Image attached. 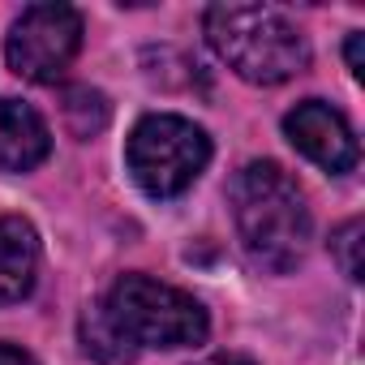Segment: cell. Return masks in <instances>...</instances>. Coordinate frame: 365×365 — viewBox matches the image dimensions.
I'll use <instances>...</instances> for the list:
<instances>
[{"mask_svg": "<svg viewBox=\"0 0 365 365\" xmlns=\"http://www.w3.org/2000/svg\"><path fill=\"white\" fill-rule=\"evenodd\" d=\"M232 220L245 254L267 271H292L309 250V207L279 163H250L232 180Z\"/></svg>", "mask_w": 365, "mask_h": 365, "instance_id": "cell-1", "label": "cell"}, {"mask_svg": "<svg viewBox=\"0 0 365 365\" xmlns=\"http://www.w3.org/2000/svg\"><path fill=\"white\" fill-rule=\"evenodd\" d=\"M207 39L220 61L254 86H275L309 65L305 35L271 5H211Z\"/></svg>", "mask_w": 365, "mask_h": 365, "instance_id": "cell-2", "label": "cell"}, {"mask_svg": "<svg viewBox=\"0 0 365 365\" xmlns=\"http://www.w3.org/2000/svg\"><path fill=\"white\" fill-rule=\"evenodd\" d=\"M116 335L138 348H190L207 339V309L172 284L150 275H120L103 301Z\"/></svg>", "mask_w": 365, "mask_h": 365, "instance_id": "cell-3", "label": "cell"}, {"mask_svg": "<svg viewBox=\"0 0 365 365\" xmlns=\"http://www.w3.org/2000/svg\"><path fill=\"white\" fill-rule=\"evenodd\" d=\"M133 180L150 198H176L202 176L211 159V138L185 116H142L125 146Z\"/></svg>", "mask_w": 365, "mask_h": 365, "instance_id": "cell-4", "label": "cell"}, {"mask_svg": "<svg viewBox=\"0 0 365 365\" xmlns=\"http://www.w3.org/2000/svg\"><path fill=\"white\" fill-rule=\"evenodd\" d=\"M82 48V18L69 5H31L9 31V69L26 82H56Z\"/></svg>", "mask_w": 365, "mask_h": 365, "instance_id": "cell-5", "label": "cell"}, {"mask_svg": "<svg viewBox=\"0 0 365 365\" xmlns=\"http://www.w3.org/2000/svg\"><path fill=\"white\" fill-rule=\"evenodd\" d=\"M284 133H288V142L305 155V159H314L322 172H352L356 168V138H352V129H348V120L331 108V103H322V99H305V103H297L288 116H284Z\"/></svg>", "mask_w": 365, "mask_h": 365, "instance_id": "cell-6", "label": "cell"}, {"mask_svg": "<svg viewBox=\"0 0 365 365\" xmlns=\"http://www.w3.org/2000/svg\"><path fill=\"white\" fill-rule=\"evenodd\" d=\"M52 150V133L43 116L22 99H0V168L31 172Z\"/></svg>", "mask_w": 365, "mask_h": 365, "instance_id": "cell-7", "label": "cell"}, {"mask_svg": "<svg viewBox=\"0 0 365 365\" xmlns=\"http://www.w3.org/2000/svg\"><path fill=\"white\" fill-rule=\"evenodd\" d=\"M39 237L26 220L0 215V305H14L35 288Z\"/></svg>", "mask_w": 365, "mask_h": 365, "instance_id": "cell-8", "label": "cell"}, {"mask_svg": "<svg viewBox=\"0 0 365 365\" xmlns=\"http://www.w3.org/2000/svg\"><path fill=\"white\" fill-rule=\"evenodd\" d=\"M82 344H86V352H91L95 361H103V365H125V361H133V348L116 335V327L108 322L103 305H91V309L82 314Z\"/></svg>", "mask_w": 365, "mask_h": 365, "instance_id": "cell-9", "label": "cell"}, {"mask_svg": "<svg viewBox=\"0 0 365 365\" xmlns=\"http://www.w3.org/2000/svg\"><path fill=\"white\" fill-rule=\"evenodd\" d=\"M61 116H65L73 138H95L108 125V99L91 86H69L65 103H61Z\"/></svg>", "mask_w": 365, "mask_h": 365, "instance_id": "cell-10", "label": "cell"}, {"mask_svg": "<svg viewBox=\"0 0 365 365\" xmlns=\"http://www.w3.org/2000/svg\"><path fill=\"white\" fill-rule=\"evenodd\" d=\"M331 250H335V262L348 279H361V220H348L335 237H331Z\"/></svg>", "mask_w": 365, "mask_h": 365, "instance_id": "cell-11", "label": "cell"}, {"mask_svg": "<svg viewBox=\"0 0 365 365\" xmlns=\"http://www.w3.org/2000/svg\"><path fill=\"white\" fill-rule=\"evenodd\" d=\"M0 365H35V356H31V352H22V348L0 344Z\"/></svg>", "mask_w": 365, "mask_h": 365, "instance_id": "cell-12", "label": "cell"}, {"mask_svg": "<svg viewBox=\"0 0 365 365\" xmlns=\"http://www.w3.org/2000/svg\"><path fill=\"white\" fill-rule=\"evenodd\" d=\"M348 69L352 78H361V35H348Z\"/></svg>", "mask_w": 365, "mask_h": 365, "instance_id": "cell-13", "label": "cell"}, {"mask_svg": "<svg viewBox=\"0 0 365 365\" xmlns=\"http://www.w3.org/2000/svg\"><path fill=\"white\" fill-rule=\"evenodd\" d=\"M202 365H254V361L241 356V352H220V356H207Z\"/></svg>", "mask_w": 365, "mask_h": 365, "instance_id": "cell-14", "label": "cell"}]
</instances>
